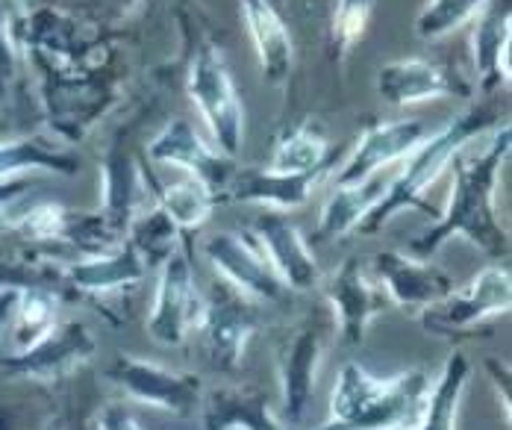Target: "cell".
<instances>
[{"label":"cell","instance_id":"obj_39","mask_svg":"<svg viewBox=\"0 0 512 430\" xmlns=\"http://www.w3.org/2000/svg\"><path fill=\"white\" fill-rule=\"evenodd\" d=\"M51 430H62V428H51Z\"/></svg>","mask_w":512,"mask_h":430},{"label":"cell","instance_id":"obj_7","mask_svg":"<svg viewBox=\"0 0 512 430\" xmlns=\"http://www.w3.org/2000/svg\"><path fill=\"white\" fill-rule=\"evenodd\" d=\"M204 295L195 286L189 245H177V251L159 266L156 298L148 316V333L159 345H183L186 333L201 322Z\"/></svg>","mask_w":512,"mask_h":430},{"label":"cell","instance_id":"obj_35","mask_svg":"<svg viewBox=\"0 0 512 430\" xmlns=\"http://www.w3.org/2000/svg\"><path fill=\"white\" fill-rule=\"evenodd\" d=\"M98 430H145V428L133 419V413H130L127 407L112 404V407H106V410L101 413V419H98Z\"/></svg>","mask_w":512,"mask_h":430},{"label":"cell","instance_id":"obj_30","mask_svg":"<svg viewBox=\"0 0 512 430\" xmlns=\"http://www.w3.org/2000/svg\"><path fill=\"white\" fill-rule=\"evenodd\" d=\"M127 242L136 248V254L142 257V263L151 269H159L180 245V230L165 218V213L159 207H148L145 213L139 215L130 224Z\"/></svg>","mask_w":512,"mask_h":430},{"label":"cell","instance_id":"obj_38","mask_svg":"<svg viewBox=\"0 0 512 430\" xmlns=\"http://www.w3.org/2000/svg\"><path fill=\"white\" fill-rule=\"evenodd\" d=\"M9 207H12V204H0V236H3V233H9V230L18 224V215H12Z\"/></svg>","mask_w":512,"mask_h":430},{"label":"cell","instance_id":"obj_4","mask_svg":"<svg viewBox=\"0 0 512 430\" xmlns=\"http://www.w3.org/2000/svg\"><path fill=\"white\" fill-rule=\"evenodd\" d=\"M330 313H309L295 324L277 345V375H280V398L283 416L292 428H304L315 395L318 366L330 342L333 330Z\"/></svg>","mask_w":512,"mask_h":430},{"label":"cell","instance_id":"obj_36","mask_svg":"<svg viewBox=\"0 0 512 430\" xmlns=\"http://www.w3.org/2000/svg\"><path fill=\"white\" fill-rule=\"evenodd\" d=\"M30 180L27 177H15V180H3L0 183V204H15L24 192H30Z\"/></svg>","mask_w":512,"mask_h":430},{"label":"cell","instance_id":"obj_27","mask_svg":"<svg viewBox=\"0 0 512 430\" xmlns=\"http://www.w3.org/2000/svg\"><path fill=\"white\" fill-rule=\"evenodd\" d=\"M468 375H471L468 357L462 351H454L448 357L439 380L430 383V392H427V401H424V413H421V422H418L415 430H454Z\"/></svg>","mask_w":512,"mask_h":430},{"label":"cell","instance_id":"obj_9","mask_svg":"<svg viewBox=\"0 0 512 430\" xmlns=\"http://www.w3.org/2000/svg\"><path fill=\"white\" fill-rule=\"evenodd\" d=\"M204 257L212 269L224 277L233 289L259 304H280L286 298V286L265 260L259 242L242 233H215L204 242Z\"/></svg>","mask_w":512,"mask_h":430},{"label":"cell","instance_id":"obj_22","mask_svg":"<svg viewBox=\"0 0 512 430\" xmlns=\"http://www.w3.org/2000/svg\"><path fill=\"white\" fill-rule=\"evenodd\" d=\"M474 71L483 89L510 86V0H489L477 12L474 27Z\"/></svg>","mask_w":512,"mask_h":430},{"label":"cell","instance_id":"obj_32","mask_svg":"<svg viewBox=\"0 0 512 430\" xmlns=\"http://www.w3.org/2000/svg\"><path fill=\"white\" fill-rule=\"evenodd\" d=\"M374 0H339L336 15H333V45L339 54L351 51L362 39L368 18H371Z\"/></svg>","mask_w":512,"mask_h":430},{"label":"cell","instance_id":"obj_2","mask_svg":"<svg viewBox=\"0 0 512 430\" xmlns=\"http://www.w3.org/2000/svg\"><path fill=\"white\" fill-rule=\"evenodd\" d=\"M492 124H495V115L489 109H468V112H462L460 118H454L451 124H445L439 133H430L412 151L410 160L404 165V171L392 183H386L380 201L371 207V213L362 218L359 230L365 236H371V233L383 230L401 210H407V207L410 210L412 207H424L421 198H424L427 186L436 183L439 174L454 162V157L460 154L462 148L474 136L486 133Z\"/></svg>","mask_w":512,"mask_h":430},{"label":"cell","instance_id":"obj_5","mask_svg":"<svg viewBox=\"0 0 512 430\" xmlns=\"http://www.w3.org/2000/svg\"><path fill=\"white\" fill-rule=\"evenodd\" d=\"M198 327L204 333V348L212 369L236 375L242 369V354L259 327L256 301L233 289L230 283H215L212 292L204 295Z\"/></svg>","mask_w":512,"mask_h":430},{"label":"cell","instance_id":"obj_29","mask_svg":"<svg viewBox=\"0 0 512 430\" xmlns=\"http://www.w3.org/2000/svg\"><path fill=\"white\" fill-rule=\"evenodd\" d=\"M12 324H15L18 348L33 345L36 339H42L48 330L59 324V295L53 289H42V286L15 289Z\"/></svg>","mask_w":512,"mask_h":430},{"label":"cell","instance_id":"obj_19","mask_svg":"<svg viewBox=\"0 0 512 430\" xmlns=\"http://www.w3.org/2000/svg\"><path fill=\"white\" fill-rule=\"evenodd\" d=\"M145 277H148V266L142 263V257L136 254V248L127 239L109 254L86 257L80 263L65 266V283L71 289H77L80 295H92V298L130 289V286L142 283Z\"/></svg>","mask_w":512,"mask_h":430},{"label":"cell","instance_id":"obj_1","mask_svg":"<svg viewBox=\"0 0 512 430\" xmlns=\"http://www.w3.org/2000/svg\"><path fill=\"white\" fill-rule=\"evenodd\" d=\"M512 127L504 124L492 133L489 145L474 157H454V183L448 195V207L439 221L410 242V257L430 260L451 236H465L474 248L489 257L510 254V236L501 227L495 213V189L504 162L510 160Z\"/></svg>","mask_w":512,"mask_h":430},{"label":"cell","instance_id":"obj_24","mask_svg":"<svg viewBox=\"0 0 512 430\" xmlns=\"http://www.w3.org/2000/svg\"><path fill=\"white\" fill-rule=\"evenodd\" d=\"M383 189H386V180H380V177H368L365 183H357V186H336L333 195L327 198V204L321 207V218L312 233V242H336V239L348 236L351 230H357L362 218L380 201Z\"/></svg>","mask_w":512,"mask_h":430},{"label":"cell","instance_id":"obj_15","mask_svg":"<svg viewBox=\"0 0 512 430\" xmlns=\"http://www.w3.org/2000/svg\"><path fill=\"white\" fill-rule=\"evenodd\" d=\"M254 239L265 260L289 292H312L321 280L318 260L309 251L301 230L277 210H268L254 221Z\"/></svg>","mask_w":512,"mask_h":430},{"label":"cell","instance_id":"obj_8","mask_svg":"<svg viewBox=\"0 0 512 430\" xmlns=\"http://www.w3.org/2000/svg\"><path fill=\"white\" fill-rule=\"evenodd\" d=\"M512 304V283L507 266H489L471 280L465 292H451L439 304L421 310V327L430 336H460L492 316H507Z\"/></svg>","mask_w":512,"mask_h":430},{"label":"cell","instance_id":"obj_11","mask_svg":"<svg viewBox=\"0 0 512 430\" xmlns=\"http://www.w3.org/2000/svg\"><path fill=\"white\" fill-rule=\"evenodd\" d=\"M430 377L421 369H410L386 380V389L362 404L354 416L342 422H324L312 430H415L430 392Z\"/></svg>","mask_w":512,"mask_h":430},{"label":"cell","instance_id":"obj_13","mask_svg":"<svg viewBox=\"0 0 512 430\" xmlns=\"http://www.w3.org/2000/svg\"><path fill=\"white\" fill-rule=\"evenodd\" d=\"M148 157L154 162H162V165L183 168L189 177L209 186L218 198L227 189L230 177L236 174L233 160L224 157L221 151H215L212 145H206L186 118L168 121L162 127V133L148 145Z\"/></svg>","mask_w":512,"mask_h":430},{"label":"cell","instance_id":"obj_17","mask_svg":"<svg viewBox=\"0 0 512 430\" xmlns=\"http://www.w3.org/2000/svg\"><path fill=\"white\" fill-rule=\"evenodd\" d=\"M330 168H318L307 174H277L268 168H236L227 189L221 192V204H262L271 210H298L304 207L315 186L324 180Z\"/></svg>","mask_w":512,"mask_h":430},{"label":"cell","instance_id":"obj_25","mask_svg":"<svg viewBox=\"0 0 512 430\" xmlns=\"http://www.w3.org/2000/svg\"><path fill=\"white\" fill-rule=\"evenodd\" d=\"M30 171H51L62 177H74L80 171V157L39 136L0 142V183L24 177Z\"/></svg>","mask_w":512,"mask_h":430},{"label":"cell","instance_id":"obj_21","mask_svg":"<svg viewBox=\"0 0 512 430\" xmlns=\"http://www.w3.org/2000/svg\"><path fill=\"white\" fill-rule=\"evenodd\" d=\"M206 430H286L274 416L271 401L256 386H224L206 395Z\"/></svg>","mask_w":512,"mask_h":430},{"label":"cell","instance_id":"obj_6","mask_svg":"<svg viewBox=\"0 0 512 430\" xmlns=\"http://www.w3.org/2000/svg\"><path fill=\"white\" fill-rule=\"evenodd\" d=\"M103 375L109 383L124 389L133 401L174 413L180 419L198 416V410L204 404V380L201 377L192 372H171L165 366H156V363L130 357V354H118Z\"/></svg>","mask_w":512,"mask_h":430},{"label":"cell","instance_id":"obj_28","mask_svg":"<svg viewBox=\"0 0 512 430\" xmlns=\"http://www.w3.org/2000/svg\"><path fill=\"white\" fill-rule=\"evenodd\" d=\"M333 154H336V148H330V142L324 139L321 130H315L312 124H301L277 142V151L271 157L268 171L307 174V171H318V168H333Z\"/></svg>","mask_w":512,"mask_h":430},{"label":"cell","instance_id":"obj_20","mask_svg":"<svg viewBox=\"0 0 512 430\" xmlns=\"http://www.w3.org/2000/svg\"><path fill=\"white\" fill-rule=\"evenodd\" d=\"M242 12H245V24L256 48L262 77L271 86H283L295 62V45L283 18L277 15L271 0H242Z\"/></svg>","mask_w":512,"mask_h":430},{"label":"cell","instance_id":"obj_37","mask_svg":"<svg viewBox=\"0 0 512 430\" xmlns=\"http://www.w3.org/2000/svg\"><path fill=\"white\" fill-rule=\"evenodd\" d=\"M12 313H15V289H0V336L12 324Z\"/></svg>","mask_w":512,"mask_h":430},{"label":"cell","instance_id":"obj_26","mask_svg":"<svg viewBox=\"0 0 512 430\" xmlns=\"http://www.w3.org/2000/svg\"><path fill=\"white\" fill-rule=\"evenodd\" d=\"M151 180V177H148ZM151 186H156L151 180ZM156 207L165 213V218L180 230V233H189V230H198L209 221V215L215 213V207L221 204L218 195L204 186L201 180L195 177H186L180 183H168V186H156Z\"/></svg>","mask_w":512,"mask_h":430},{"label":"cell","instance_id":"obj_18","mask_svg":"<svg viewBox=\"0 0 512 430\" xmlns=\"http://www.w3.org/2000/svg\"><path fill=\"white\" fill-rule=\"evenodd\" d=\"M101 210L106 224L127 239L130 224L145 213V195H148V180L139 171L130 154L121 148H112L101 165Z\"/></svg>","mask_w":512,"mask_h":430},{"label":"cell","instance_id":"obj_3","mask_svg":"<svg viewBox=\"0 0 512 430\" xmlns=\"http://www.w3.org/2000/svg\"><path fill=\"white\" fill-rule=\"evenodd\" d=\"M186 89L212 133V148L233 160L242 151L245 139V109L224 54L215 45H204L195 54L189 65Z\"/></svg>","mask_w":512,"mask_h":430},{"label":"cell","instance_id":"obj_14","mask_svg":"<svg viewBox=\"0 0 512 430\" xmlns=\"http://www.w3.org/2000/svg\"><path fill=\"white\" fill-rule=\"evenodd\" d=\"M324 298L330 304V316H333L336 330L342 333L345 345H359L368 324L389 304L386 292L365 277L357 257H348L333 271V277L324 286Z\"/></svg>","mask_w":512,"mask_h":430},{"label":"cell","instance_id":"obj_16","mask_svg":"<svg viewBox=\"0 0 512 430\" xmlns=\"http://www.w3.org/2000/svg\"><path fill=\"white\" fill-rule=\"evenodd\" d=\"M374 274L386 298L404 310H427L457 289L448 271L430 260H415L407 251H380L374 257Z\"/></svg>","mask_w":512,"mask_h":430},{"label":"cell","instance_id":"obj_33","mask_svg":"<svg viewBox=\"0 0 512 430\" xmlns=\"http://www.w3.org/2000/svg\"><path fill=\"white\" fill-rule=\"evenodd\" d=\"M65 213H68L65 207L45 201V204L30 207L24 215H18V224H15V227H18L21 233H27L30 239L51 242V239H59V233H62Z\"/></svg>","mask_w":512,"mask_h":430},{"label":"cell","instance_id":"obj_34","mask_svg":"<svg viewBox=\"0 0 512 430\" xmlns=\"http://www.w3.org/2000/svg\"><path fill=\"white\" fill-rule=\"evenodd\" d=\"M12 77H15V48H12V36H9V18L0 6V104L6 101Z\"/></svg>","mask_w":512,"mask_h":430},{"label":"cell","instance_id":"obj_10","mask_svg":"<svg viewBox=\"0 0 512 430\" xmlns=\"http://www.w3.org/2000/svg\"><path fill=\"white\" fill-rule=\"evenodd\" d=\"M98 342L83 322H59L42 339L15 354L0 360V369L12 377H33V380H56L71 369L83 366L95 354Z\"/></svg>","mask_w":512,"mask_h":430},{"label":"cell","instance_id":"obj_23","mask_svg":"<svg viewBox=\"0 0 512 430\" xmlns=\"http://www.w3.org/2000/svg\"><path fill=\"white\" fill-rule=\"evenodd\" d=\"M445 71L427 59H395L377 71V95L392 107H410L421 101H436L451 95Z\"/></svg>","mask_w":512,"mask_h":430},{"label":"cell","instance_id":"obj_12","mask_svg":"<svg viewBox=\"0 0 512 430\" xmlns=\"http://www.w3.org/2000/svg\"><path fill=\"white\" fill-rule=\"evenodd\" d=\"M430 136V127L418 118L383 121L368 127L351 148L348 160L336 168V186H357L374 177L383 165L410 157L412 151Z\"/></svg>","mask_w":512,"mask_h":430},{"label":"cell","instance_id":"obj_31","mask_svg":"<svg viewBox=\"0 0 512 430\" xmlns=\"http://www.w3.org/2000/svg\"><path fill=\"white\" fill-rule=\"evenodd\" d=\"M489 0H430L415 18V33L424 42H436L460 30Z\"/></svg>","mask_w":512,"mask_h":430}]
</instances>
